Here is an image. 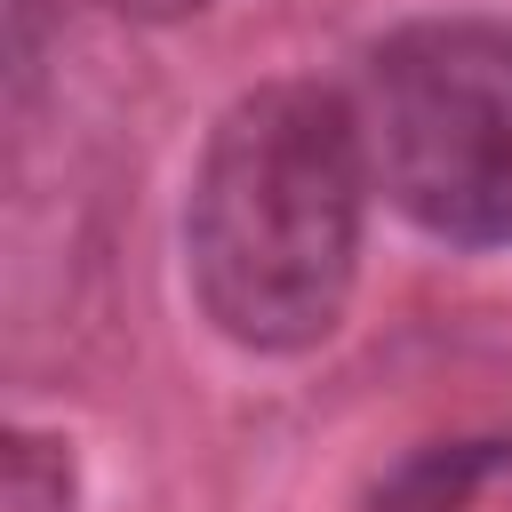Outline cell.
Masks as SVG:
<instances>
[{
  "label": "cell",
  "mask_w": 512,
  "mask_h": 512,
  "mask_svg": "<svg viewBox=\"0 0 512 512\" xmlns=\"http://www.w3.org/2000/svg\"><path fill=\"white\" fill-rule=\"evenodd\" d=\"M368 152L344 96L272 80L240 96L192 168L184 264L200 312L248 352H304L344 320L360 272Z\"/></svg>",
  "instance_id": "obj_1"
},
{
  "label": "cell",
  "mask_w": 512,
  "mask_h": 512,
  "mask_svg": "<svg viewBox=\"0 0 512 512\" xmlns=\"http://www.w3.org/2000/svg\"><path fill=\"white\" fill-rule=\"evenodd\" d=\"M352 120L368 176L408 224L456 248H512V24H400L368 48Z\"/></svg>",
  "instance_id": "obj_2"
},
{
  "label": "cell",
  "mask_w": 512,
  "mask_h": 512,
  "mask_svg": "<svg viewBox=\"0 0 512 512\" xmlns=\"http://www.w3.org/2000/svg\"><path fill=\"white\" fill-rule=\"evenodd\" d=\"M368 512H512V432L432 440L400 456L376 480Z\"/></svg>",
  "instance_id": "obj_3"
},
{
  "label": "cell",
  "mask_w": 512,
  "mask_h": 512,
  "mask_svg": "<svg viewBox=\"0 0 512 512\" xmlns=\"http://www.w3.org/2000/svg\"><path fill=\"white\" fill-rule=\"evenodd\" d=\"M8 512H80V480H72V448L48 432H8V480H0Z\"/></svg>",
  "instance_id": "obj_4"
},
{
  "label": "cell",
  "mask_w": 512,
  "mask_h": 512,
  "mask_svg": "<svg viewBox=\"0 0 512 512\" xmlns=\"http://www.w3.org/2000/svg\"><path fill=\"white\" fill-rule=\"evenodd\" d=\"M112 8H128V16H144V24H176V16H200L208 0H112Z\"/></svg>",
  "instance_id": "obj_5"
}]
</instances>
